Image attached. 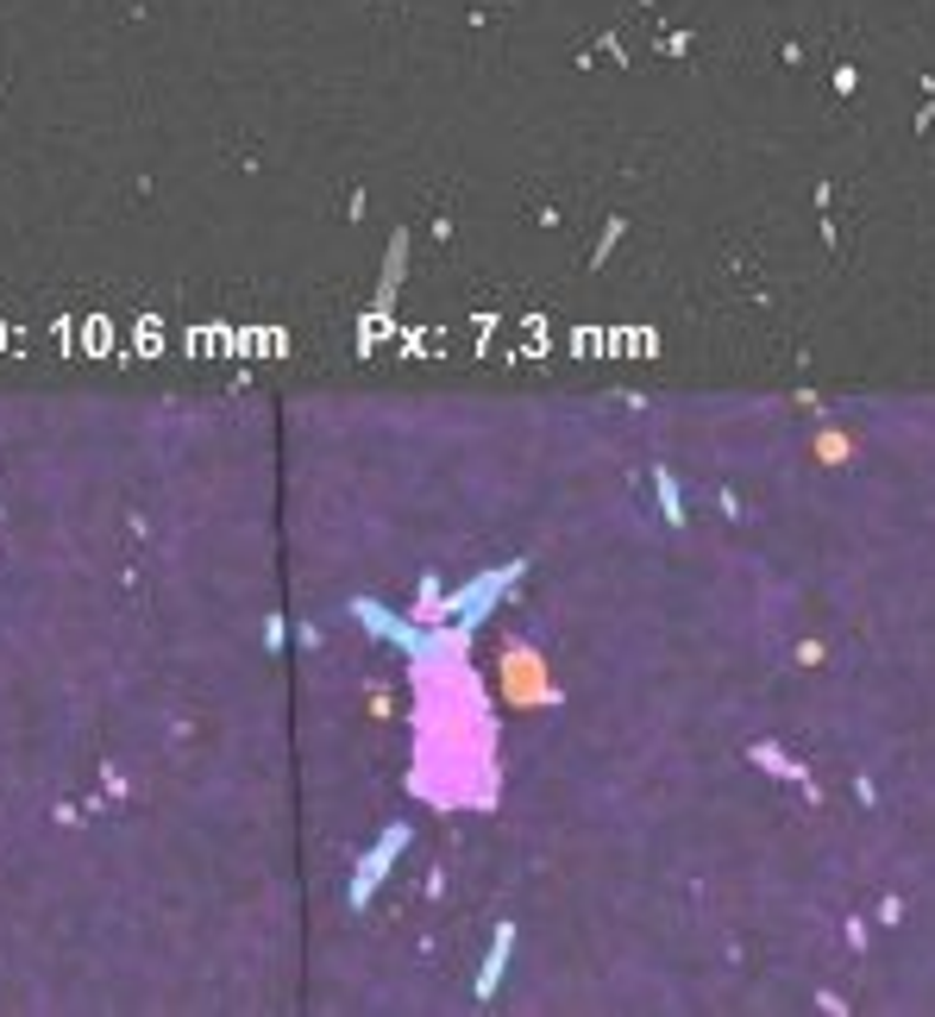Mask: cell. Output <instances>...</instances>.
<instances>
[{
	"label": "cell",
	"mask_w": 935,
	"mask_h": 1017,
	"mask_svg": "<svg viewBox=\"0 0 935 1017\" xmlns=\"http://www.w3.org/2000/svg\"><path fill=\"white\" fill-rule=\"evenodd\" d=\"M509 949H515V929L502 924V929H497V942H490V961H483V973H478V998H490V993H497L502 968H509Z\"/></svg>",
	"instance_id": "7a4b0ae2"
},
{
	"label": "cell",
	"mask_w": 935,
	"mask_h": 1017,
	"mask_svg": "<svg viewBox=\"0 0 935 1017\" xmlns=\"http://www.w3.org/2000/svg\"><path fill=\"white\" fill-rule=\"evenodd\" d=\"M402 841H409V829H390V836L377 841V854H365V867H358V880H352V898H358V905L370 898V885H377L383 873H390V861L402 854Z\"/></svg>",
	"instance_id": "6da1fadb"
}]
</instances>
